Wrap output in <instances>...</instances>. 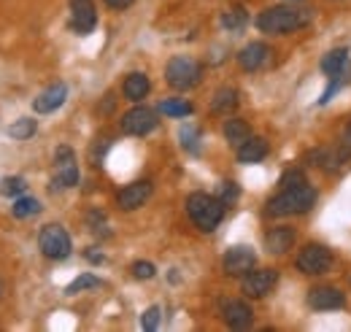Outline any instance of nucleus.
<instances>
[{"instance_id": "14", "label": "nucleus", "mask_w": 351, "mask_h": 332, "mask_svg": "<svg viewBox=\"0 0 351 332\" xmlns=\"http://www.w3.org/2000/svg\"><path fill=\"white\" fill-rule=\"evenodd\" d=\"M221 316H224V324L232 327V330H249L252 322H254V311H252V305L243 303V300H230V303H224Z\"/></svg>"}, {"instance_id": "20", "label": "nucleus", "mask_w": 351, "mask_h": 332, "mask_svg": "<svg viewBox=\"0 0 351 332\" xmlns=\"http://www.w3.org/2000/svg\"><path fill=\"white\" fill-rule=\"evenodd\" d=\"M149 89H152V84H149V76H146V73H130V76L125 79V84H122L125 97L132 100V103L143 100V97L149 95Z\"/></svg>"}, {"instance_id": "27", "label": "nucleus", "mask_w": 351, "mask_h": 332, "mask_svg": "<svg viewBox=\"0 0 351 332\" xmlns=\"http://www.w3.org/2000/svg\"><path fill=\"white\" fill-rule=\"evenodd\" d=\"M36 119H30V117H22V119H16L14 125L8 127V138H14V141H27V138H33L36 135Z\"/></svg>"}, {"instance_id": "34", "label": "nucleus", "mask_w": 351, "mask_h": 332, "mask_svg": "<svg viewBox=\"0 0 351 332\" xmlns=\"http://www.w3.org/2000/svg\"><path fill=\"white\" fill-rule=\"evenodd\" d=\"M87 227H89V233H97V235L103 233V235H108V233H106V230H108V227H106V216H103L100 211H89Z\"/></svg>"}, {"instance_id": "6", "label": "nucleus", "mask_w": 351, "mask_h": 332, "mask_svg": "<svg viewBox=\"0 0 351 332\" xmlns=\"http://www.w3.org/2000/svg\"><path fill=\"white\" fill-rule=\"evenodd\" d=\"M38 249L44 257L49 259H68L71 257V235H68V230L65 227H60V224H46L41 227V233H38Z\"/></svg>"}, {"instance_id": "26", "label": "nucleus", "mask_w": 351, "mask_h": 332, "mask_svg": "<svg viewBox=\"0 0 351 332\" xmlns=\"http://www.w3.org/2000/svg\"><path fill=\"white\" fill-rule=\"evenodd\" d=\"M178 141H181V146L189 152V154H200V132H197V127L195 125H181L178 130Z\"/></svg>"}, {"instance_id": "11", "label": "nucleus", "mask_w": 351, "mask_h": 332, "mask_svg": "<svg viewBox=\"0 0 351 332\" xmlns=\"http://www.w3.org/2000/svg\"><path fill=\"white\" fill-rule=\"evenodd\" d=\"M71 3V25L79 36H87L97 27V8L92 0H68Z\"/></svg>"}, {"instance_id": "16", "label": "nucleus", "mask_w": 351, "mask_h": 332, "mask_svg": "<svg viewBox=\"0 0 351 332\" xmlns=\"http://www.w3.org/2000/svg\"><path fill=\"white\" fill-rule=\"evenodd\" d=\"M65 100H68V86L62 82H54L33 100V111H36V114H51V111H57Z\"/></svg>"}, {"instance_id": "23", "label": "nucleus", "mask_w": 351, "mask_h": 332, "mask_svg": "<svg viewBox=\"0 0 351 332\" xmlns=\"http://www.w3.org/2000/svg\"><path fill=\"white\" fill-rule=\"evenodd\" d=\"M224 138H227L232 146H241L243 141L252 138V127L246 125L243 119H227V122H224Z\"/></svg>"}, {"instance_id": "15", "label": "nucleus", "mask_w": 351, "mask_h": 332, "mask_svg": "<svg viewBox=\"0 0 351 332\" xmlns=\"http://www.w3.org/2000/svg\"><path fill=\"white\" fill-rule=\"evenodd\" d=\"M270 46L263 41H254L249 43V46H243L241 51H238V65L243 68V71H260V68H265L267 62H270Z\"/></svg>"}, {"instance_id": "32", "label": "nucleus", "mask_w": 351, "mask_h": 332, "mask_svg": "<svg viewBox=\"0 0 351 332\" xmlns=\"http://www.w3.org/2000/svg\"><path fill=\"white\" fill-rule=\"evenodd\" d=\"M238 195H241V189H238L235 181H224V184L219 187V200L224 203V208L232 206V203L238 200Z\"/></svg>"}, {"instance_id": "37", "label": "nucleus", "mask_w": 351, "mask_h": 332, "mask_svg": "<svg viewBox=\"0 0 351 332\" xmlns=\"http://www.w3.org/2000/svg\"><path fill=\"white\" fill-rule=\"evenodd\" d=\"M108 8H114V11H125V8H130L132 0H103Z\"/></svg>"}, {"instance_id": "31", "label": "nucleus", "mask_w": 351, "mask_h": 332, "mask_svg": "<svg viewBox=\"0 0 351 332\" xmlns=\"http://www.w3.org/2000/svg\"><path fill=\"white\" fill-rule=\"evenodd\" d=\"M303 184H308L303 170H287V173L281 176V181H278L281 189H295V187H303Z\"/></svg>"}, {"instance_id": "39", "label": "nucleus", "mask_w": 351, "mask_h": 332, "mask_svg": "<svg viewBox=\"0 0 351 332\" xmlns=\"http://www.w3.org/2000/svg\"><path fill=\"white\" fill-rule=\"evenodd\" d=\"M171 284H178V270H171Z\"/></svg>"}, {"instance_id": "24", "label": "nucleus", "mask_w": 351, "mask_h": 332, "mask_svg": "<svg viewBox=\"0 0 351 332\" xmlns=\"http://www.w3.org/2000/svg\"><path fill=\"white\" fill-rule=\"evenodd\" d=\"M192 111H195L192 103H186V100H181V97H168V100L160 103V114L173 117V119H186Z\"/></svg>"}, {"instance_id": "4", "label": "nucleus", "mask_w": 351, "mask_h": 332, "mask_svg": "<svg viewBox=\"0 0 351 332\" xmlns=\"http://www.w3.org/2000/svg\"><path fill=\"white\" fill-rule=\"evenodd\" d=\"M165 79L168 84L178 89V92H186V89H192V86H197L200 79H203V65L195 60V57H173L171 62H168V68H165Z\"/></svg>"}, {"instance_id": "40", "label": "nucleus", "mask_w": 351, "mask_h": 332, "mask_svg": "<svg viewBox=\"0 0 351 332\" xmlns=\"http://www.w3.org/2000/svg\"><path fill=\"white\" fill-rule=\"evenodd\" d=\"M0 297H3V281H0Z\"/></svg>"}, {"instance_id": "10", "label": "nucleus", "mask_w": 351, "mask_h": 332, "mask_svg": "<svg viewBox=\"0 0 351 332\" xmlns=\"http://www.w3.org/2000/svg\"><path fill=\"white\" fill-rule=\"evenodd\" d=\"M278 284V273L276 270H249L241 281V292L246 297H265L270 294L273 287Z\"/></svg>"}, {"instance_id": "2", "label": "nucleus", "mask_w": 351, "mask_h": 332, "mask_svg": "<svg viewBox=\"0 0 351 332\" xmlns=\"http://www.w3.org/2000/svg\"><path fill=\"white\" fill-rule=\"evenodd\" d=\"M186 213L192 219V224L200 233H214L219 227L221 216H224V203L214 195L206 192H192L186 198Z\"/></svg>"}, {"instance_id": "8", "label": "nucleus", "mask_w": 351, "mask_h": 332, "mask_svg": "<svg viewBox=\"0 0 351 332\" xmlns=\"http://www.w3.org/2000/svg\"><path fill=\"white\" fill-rule=\"evenodd\" d=\"M257 265V254L252 246H232V249L224 251V259H221V268L227 276H246L249 270H254Z\"/></svg>"}, {"instance_id": "9", "label": "nucleus", "mask_w": 351, "mask_h": 332, "mask_svg": "<svg viewBox=\"0 0 351 332\" xmlns=\"http://www.w3.org/2000/svg\"><path fill=\"white\" fill-rule=\"evenodd\" d=\"M157 127V114L146 106H135L122 117V132L128 135H149Z\"/></svg>"}, {"instance_id": "21", "label": "nucleus", "mask_w": 351, "mask_h": 332, "mask_svg": "<svg viewBox=\"0 0 351 332\" xmlns=\"http://www.w3.org/2000/svg\"><path fill=\"white\" fill-rule=\"evenodd\" d=\"M238 108V92L232 89V86H221L214 92V100H211V114H230V111H235Z\"/></svg>"}, {"instance_id": "17", "label": "nucleus", "mask_w": 351, "mask_h": 332, "mask_svg": "<svg viewBox=\"0 0 351 332\" xmlns=\"http://www.w3.org/2000/svg\"><path fill=\"white\" fill-rule=\"evenodd\" d=\"M295 246V230L292 227H273L265 235V249L270 254H287Z\"/></svg>"}, {"instance_id": "25", "label": "nucleus", "mask_w": 351, "mask_h": 332, "mask_svg": "<svg viewBox=\"0 0 351 332\" xmlns=\"http://www.w3.org/2000/svg\"><path fill=\"white\" fill-rule=\"evenodd\" d=\"M44 208H41V200H36V198H19L14 208H11V213H14V219H33V216H38Z\"/></svg>"}, {"instance_id": "38", "label": "nucleus", "mask_w": 351, "mask_h": 332, "mask_svg": "<svg viewBox=\"0 0 351 332\" xmlns=\"http://www.w3.org/2000/svg\"><path fill=\"white\" fill-rule=\"evenodd\" d=\"M84 257H87L92 265H103V262H106V257H103L97 249H87V251H84Z\"/></svg>"}, {"instance_id": "19", "label": "nucleus", "mask_w": 351, "mask_h": 332, "mask_svg": "<svg viewBox=\"0 0 351 332\" xmlns=\"http://www.w3.org/2000/svg\"><path fill=\"white\" fill-rule=\"evenodd\" d=\"M322 73H327L330 79L332 76H341L343 71H349V49H332L322 57Z\"/></svg>"}, {"instance_id": "5", "label": "nucleus", "mask_w": 351, "mask_h": 332, "mask_svg": "<svg viewBox=\"0 0 351 332\" xmlns=\"http://www.w3.org/2000/svg\"><path fill=\"white\" fill-rule=\"evenodd\" d=\"M79 184V165H76V154L71 146H60L54 152V176H51V187L54 192L71 189Z\"/></svg>"}, {"instance_id": "33", "label": "nucleus", "mask_w": 351, "mask_h": 332, "mask_svg": "<svg viewBox=\"0 0 351 332\" xmlns=\"http://www.w3.org/2000/svg\"><path fill=\"white\" fill-rule=\"evenodd\" d=\"M130 270H132V276L141 278V281H149V278H154V273H157V268H154L152 262H143V259H141V262H132Z\"/></svg>"}, {"instance_id": "1", "label": "nucleus", "mask_w": 351, "mask_h": 332, "mask_svg": "<svg viewBox=\"0 0 351 332\" xmlns=\"http://www.w3.org/2000/svg\"><path fill=\"white\" fill-rule=\"evenodd\" d=\"M313 19V11L298 8V5H273L265 8L257 16V27L267 36H281V33H295L300 27H308Z\"/></svg>"}, {"instance_id": "28", "label": "nucleus", "mask_w": 351, "mask_h": 332, "mask_svg": "<svg viewBox=\"0 0 351 332\" xmlns=\"http://www.w3.org/2000/svg\"><path fill=\"white\" fill-rule=\"evenodd\" d=\"M27 189V181L22 176H8V178H0V195L3 198H16Z\"/></svg>"}, {"instance_id": "35", "label": "nucleus", "mask_w": 351, "mask_h": 332, "mask_svg": "<svg viewBox=\"0 0 351 332\" xmlns=\"http://www.w3.org/2000/svg\"><path fill=\"white\" fill-rule=\"evenodd\" d=\"M335 152H338V160H341V163H346L351 157V125L346 127V132H343V138H341V143H338Z\"/></svg>"}, {"instance_id": "36", "label": "nucleus", "mask_w": 351, "mask_h": 332, "mask_svg": "<svg viewBox=\"0 0 351 332\" xmlns=\"http://www.w3.org/2000/svg\"><path fill=\"white\" fill-rule=\"evenodd\" d=\"M106 149H108V138H100L95 146H92V152H89V157H92V163H95V167H100V163H103V154H106Z\"/></svg>"}, {"instance_id": "29", "label": "nucleus", "mask_w": 351, "mask_h": 332, "mask_svg": "<svg viewBox=\"0 0 351 332\" xmlns=\"http://www.w3.org/2000/svg\"><path fill=\"white\" fill-rule=\"evenodd\" d=\"M95 287H100V278L92 276V273H82L79 278H73V281L65 287V294H79V292H84V289H95Z\"/></svg>"}, {"instance_id": "22", "label": "nucleus", "mask_w": 351, "mask_h": 332, "mask_svg": "<svg viewBox=\"0 0 351 332\" xmlns=\"http://www.w3.org/2000/svg\"><path fill=\"white\" fill-rule=\"evenodd\" d=\"M246 22H249V14H246V8L238 5V3L221 11V27L230 30V33H241V30L246 27Z\"/></svg>"}, {"instance_id": "12", "label": "nucleus", "mask_w": 351, "mask_h": 332, "mask_svg": "<svg viewBox=\"0 0 351 332\" xmlns=\"http://www.w3.org/2000/svg\"><path fill=\"white\" fill-rule=\"evenodd\" d=\"M152 198V181H132L128 187H122L119 189V195H117V206L122 208V211H135V208H141L146 200Z\"/></svg>"}, {"instance_id": "30", "label": "nucleus", "mask_w": 351, "mask_h": 332, "mask_svg": "<svg viewBox=\"0 0 351 332\" xmlns=\"http://www.w3.org/2000/svg\"><path fill=\"white\" fill-rule=\"evenodd\" d=\"M160 322H162V311H160V305L146 308V311H143V316H141V327H143L146 332L157 330V327H160Z\"/></svg>"}, {"instance_id": "3", "label": "nucleus", "mask_w": 351, "mask_h": 332, "mask_svg": "<svg viewBox=\"0 0 351 332\" xmlns=\"http://www.w3.org/2000/svg\"><path fill=\"white\" fill-rule=\"evenodd\" d=\"M316 203V189L313 187H295V189H281L273 200H267L265 213L267 216H295V213H308Z\"/></svg>"}, {"instance_id": "13", "label": "nucleus", "mask_w": 351, "mask_h": 332, "mask_svg": "<svg viewBox=\"0 0 351 332\" xmlns=\"http://www.w3.org/2000/svg\"><path fill=\"white\" fill-rule=\"evenodd\" d=\"M308 305L313 311H338L346 305V294L338 287H316L308 292Z\"/></svg>"}, {"instance_id": "18", "label": "nucleus", "mask_w": 351, "mask_h": 332, "mask_svg": "<svg viewBox=\"0 0 351 332\" xmlns=\"http://www.w3.org/2000/svg\"><path fill=\"white\" fill-rule=\"evenodd\" d=\"M265 157H267V141H265V138L252 135L249 141H243V143L238 146V163H243V165L263 163Z\"/></svg>"}, {"instance_id": "7", "label": "nucleus", "mask_w": 351, "mask_h": 332, "mask_svg": "<svg viewBox=\"0 0 351 332\" xmlns=\"http://www.w3.org/2000/svg\"><path fill=\"white\" fill-rule=\"evenodd\" d=\"M330 268H332V254L322 244H308L298 254V270L306 273V276H322Z\"/></svg>"}]
</instances>
